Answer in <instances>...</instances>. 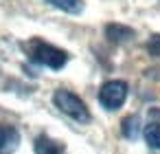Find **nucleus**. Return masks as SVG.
<instances>
[{
  "label": "nucleus",
  "instance_id": "nucleus-1",
  "mask_svg": "<svg viewBox=\"0 0 160 154\" xmlns=\"http://www.w3.org/2000/svg\"><path fill=\"white\" fill-rule=\"evenodd\" d=\"M27 51H29V57H31L35 64H42V66L53 68V71L64 68L66 62H68V53H66V51H62V49H57V46H53V44H46V42H42V40L29 42Z\"/></svg>",
  "mask_w": 160,
  "mask_h": 154
},
{
  "label": "nucleus",
  "instance_id": "nucleus-2",
  "mask_svg": "<svg viewBox=\"0 0 160 154\" xmlns=\"http://www.w3.org/2000/svg\"><path fill=\"white\" fill-rule=\"evenodd\" d=\"M53 104H55L64 114H68L70 119H75V121H79V123H88V121H90V110H88V106L83 104V99H79V97H77L75 93H70V90H64V88L55 90Z\"/></svg>",
  "mask_w": 160,
  "mask_h": 154
},
{
  "label": "nucleus",
  "instance_id": "nucleus-3",
  "mask_svg": "<svg viewBox=\"0 0 160 154\" xmlns=\"http://www.w3.org/2000/svg\"><path fill=\"white\" fill-rule=\"evenodd\" d=\"M127 99V84L121 79L105 82L99 90V101L105 110H118Z\"/></svg>",
  "mask_w": 160,
  "mask_h": 154
},
{
  "label": "nucleus",
  "instance_id": "nucleus-4",
  "mask_svg": "<svg viewBox=\"0 0 160 154\" xmlns=\"http://www.w3.org/2000/svg\"><path fill=\"white\" fill-rule=\"evenodd\" d=\"M20 143V132L11 125L0 128V154H11Z\"/></svg>",
  "mask_w": 160,
  "mask_h": 154
},
{
  "label": "nucleus",
  "instance_id": "nucleus-5",
  "mask_svg": "<svg viewBox=\"0 0 160 154\" xmlns=\"http://www.w3.org/2000/svg\"><path fill=\"white\" fill-rule=\"evenodd\" d=\"M105 38H108L110 42H127V40L134 38V29L114 22V24H108V27H105Z\"/></svg>",
  "mask_w": 160,
  "mask_h": 154
},
{
  "label": "nucleus",
  "instance_id": "nucleus-6",
  "mask_svg": "<svg viewBox=\"0 0 160 154\" xmlns=\"http://www.w3.org/2000/svg\"><path fill=\"white\" fill-rule=\"evenodd\" d=\"M35 154H64V145L59 141H53L51 136L42 134L35 139Z\"/></svg>",
  "mask_w": 160,
  "mask_h": 154
},
{
  "label": "nucleus",
  "instance_id": "nucleus-7",
  "mask_svg": "<svg viewBox=\"0 0 160 154\" xmlns=\"http://www.w3.org/2000/svg\"><path fill=\"white\" fill-rule=\"evenodd\" d=\"M44 3H48L55 9H62L64 13H72V16L83 11V0H44Z\"/></svg>",
  "mask_w": 160,
  "mask_h": 154
},
{
  "label": "nucleus",
  "instance_id": "nucleus-8",
  "mask_svg": "<svg viewBox=\"0 0 160 154\" xmlns=\"http://www.w3.org/2000/svg\"><path fill=\"white\" fill-rule=\"evenodd\" d=\"M145 141H147L153 150H160V123H149V125H145Z\"/></svg>",
  "mask_w": 160,
  "mask_h": 154
},
{
  "label": "nucleus",
  "instance_id": "nucleus-9",
  "mask_svg": "<svg viewBox=\"0 0 160 154\" xmlns=\"http://www.w3.org/2000/svg\"><path fill=\"white\" fill-rule=\"evenodd\" d=\"M123 134L127 136V139H136L138 136V117H127V119H123Z\"/></svg>",
  "mask_w": 160,
  "mask_h": 154
},
{
  "label": "nucleus",
  "instance_id": "nucleus-10",
  "mask_svg": "<svg viewBox=\"0 0 160 154\" xmlns=\"http://www.w3.org/2000/svg\"><path fill=\"white\" fill-rule=\"evenodd\" d=\"M147 51L153 57H160V35H151V40L147 42Z\"/></svg>",
  "mask_w": 160,
  "mask_h": 154
}]
</instances>
